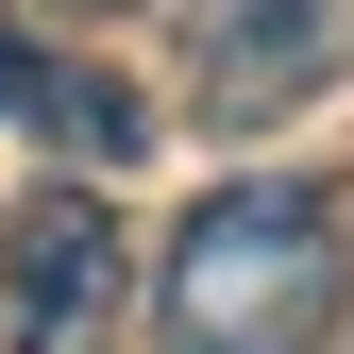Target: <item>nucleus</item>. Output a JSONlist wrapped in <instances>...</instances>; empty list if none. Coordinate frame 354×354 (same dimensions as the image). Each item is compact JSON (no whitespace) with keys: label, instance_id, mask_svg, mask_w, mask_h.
Listing matches in <instances>:
<instances>
[{"label":"nucleus","instance_id":"6","mask_svg":"<svg viewBox=\"0 0 354 354\" xmlns=\"http://www.w3.org/2000/svg\"><path fill=\"white\" fill-rule=\"evenodd\" d=\"M321 354H354V337H321Z\"/></svg>","mask_w":354,"mask_h":354},{"label":"nucleus","instance_id":"3","mask_svg":"<svg viewBox=\"0 0 354 354\" xmlns=\"http://www.w3.org/2000/svg\"><path fill=\"white\" fill-rule=\"evenodd\" d=\"M337 17H354V0H186V118L270 136L304 84L337 68Z\"/></svg>","mask_w":354,"mask_h":354},{"label":"nucleus","instance_id":"2","mask_svg":"<svg viewBox=\"0 0 354 354\" xmlns=\"http://www.w3.org/2000/svg\"><path fill=\"white\" fill-rule=\"evenodd\" d=\"M118 337V219L84 186H34L0 219V354H102Z\"/></svg>","mask_w":354,"mask_h":354},{"label":"nucleus","instance_id":"4","mask_svg":"<svg viewBox=\"0 0 354 354\" xmlns=\"http://www.w3.org/2000/svg\"><path fill=\"white\" fill-rule=\"evenodd\" d=\"M0 118H17V136H51L68 169H136V152H152V102H136V84L68 68L51 34H17V17H0Z\"/></svg>","mask_w":354,"mask_h":354},{"label":"nucleus","instance_id":"1","mask_svg":"<svg viewBox=\"0 0 354 354\" xmlns=\"http://www.w3.org/2000/svg\"><path fill=\"white\" fill-rule=\"evenodd\" d=\"M337 287H354L337 186H304V169H236V186H203L186 236H169L152 337H169V354H321V337H337Z\"/></svg>","mask_w":354,"mask_h":354},{"label":"nucleus","instance_id":"5","mask_svg":"<svg viewBox=\"0 0 354 354\" xmlns=\"http://www.w3.org/2000/svg\"><path fill=\"white\" fill-rule=\"evenodd\" d=\"M34 17H118V0H34Z\"/></svg>","mask_w":354,"mask_h":354}]
</instances>
